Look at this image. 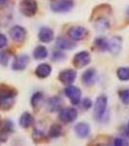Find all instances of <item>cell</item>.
<instances>
[{"label": "cell", "instance_id": "cell-1", "mask_svg": "<svg viewBox=\"0 0 129 146\" xmlns=\"http://www.w3.org/2000/svg\"><path fill=\"white\" fill-rule=\"evenodd\" d=\"M17 91L11 87H0V109L8 111L15 104Z\"/></svg>", "mask_w": 129, "mask_h": 146}, {"label": "cell", "instance_id": "cell-2", "mask_svg": "<svg viewBox=\"0 0 129 146\" xmlns=\"http://www.w3.org/2000/svg\"><path fill=\"white\" fill-rule=\"evenodd\" d=\"M107 105H108V98L106 96L102 95L96 98L94 109H93V117H94L96 121L100 122L104 118L107 111Z\"/></svg>", "mask_w": 129, "mask_h": 146}, {"label": "cell", "instance_id": "cell-3", "mask_svg": "<svg viewBox=\"0 0 129 146\" xmlns=\"http://www.w3.org/2000/svg\"><path fill=\"white\" fill-rule=\"evenodd\" d=\"M50 7L55 13H67L74 7V0H51Z\"/></svg>", "mask_w": 129, "mask_h": 146}, {"label": "cell", "instance_id": "cell-4", "mask_svg": "<svg viewBox=\"0 0 129 146\" xmlns=\"http://www.w3.org/2000/svg\"><path fill=\"white\" fill-rule=\"evenodd\" d=\"M20 11L25 17H33L38 10V3L36 0H22L20 3Z\"/></svg>", "mask_w": 129, "mask_h": 146}, {"label": "cell", "instance_id": "cell-5", "mask_svg": "<svg viewBox=\"0 0 129 146\" xmlns=\"http://www.w3.org/2000/svg\"><path fill=\"white\" fill-rule=\"evenodd\" d=\"M78 117V111L74 107H65L61 108L58 113V118L65 124H71L76 121Z\"/></svg>", "mask_w": 129, "mask_h": 146}, {"label": "cell", "instance_id": "cell-6", "mask_svg": "<svg viewBox=\"0 0 129 146\" xmlns=\"http://www.w3.org/2000/svg\"><path fill=\"white\" fill-rule=\"evenodd\" d=\"M88 33V29L84 27H81V25H73L67 31L69 38L74 40V41H81V40L84 39Z\"/></svg>", "mask_w": 129, "mask_h": 146}, {"label": "cell", "instance_id": "cell-7", "mask_svg": "<svg viewBox=\"0 0 129 146\" xmlns=\"http://www.w3.org/2000/svg\"><path fill=\"white\" fill-rule=\"evenodd\" d=\"M64 94H65V96L69 98L73 105H78L80 103V101H81L82 92L78 87L69 85V86H67L66 88H65Z\"/></svg>", "mask_w": 129, "mask_h": 146}, {"label": "cell", "instance_id": "cell-8", "mask_svg": "<svg viewBox=\"0 0 129 146\" xmlns=\"http://www.w3.org/2000/svg\"><path fill=\"white\" fill-rule=\"evenodd\" d=\"M90 62V55L88 52L82 51L75 55L73 58V64L76 68H84Z\"/></svg>", "mask_w": 129, "mask_h": 146}, {"label": "cell", "instance_id": "cell-9", "mask_svg": "<svg viewBox=\"0 0 129 146\" xmlns=\"http://www.w3.org/2000/svg\"><path fill=\"white\" fill-rule=\"evenodd\" d=\"M77 78V72L74 69H64L58 74V79L63 85H72Z\"/></svg>", "mask_w": 129, "mask_h": 146}, {"label": "cell", "instance_id": "cell-10", "mask_svg": "<svg viewBox=\"0 0 129 146\" xmlns=\"http://www.w3.org/2000/svg\"><path fill=\"white\" fill-rule=\"evenodd\" d=\"M9 35H10L11 39L13 41L20 43V42H23V40L25 39L26 30H25L24 27H20V25H14L9 30Z\"/></svg>", "mask_w": 129, "mask_h": 146}, {"label": "cell", "instance_id": "cell-11", "mask_svg": "<svg viewBox=\"0 0 129 146\" xmlns=\"http://www.w3.org/2000/svg\"><path fill=\"white\" fill-rule=\"evenodd\" d=\"M29 62L30 58L25 54L16 56L13 62V64H12V69L15 70V71H22L27 67Z\"/></svg>", "mask_w": 129, "mask_h": 146}, {"label": "cell", "instance_id": "cell-12", "mask_svg": "<svg viewBox=\"0 0 129 146\" xmlns=\"http://www.w3.org/2000/svg\"><path fill=\"white\" fill-rule=\"evenodd\" d=\"M97 79V73L94 68H88L82 74V83L84 86L90 87L92 86Z\"/></svg>", "mask_w": 129, "mask_h": 146}, {"label": "cell", "instance_id": "cell-13", "mask_svg": "<svg viewBox=\"0 0 129 146\" xmlns=\"http://www.w3.org/2000/svg\"><path fill=\"white\" fill-rule=\"evenodd\" d=\"M14 131V124L11 120L6 119L1 123L0 127V139L2 141H6L10 133Z\"/></svg>", "mask_w": 129, "mask_h": 146}, {"label": "cell", "instance_id": "cell-14", "mask_svg": "<svg viewBox=\"0 0 129 146\" xmlns=\"http://www.w3.org/2000/svg\"><path fill=\"white\" fill-rule=\"evenodd\" d=\"M122 48V39L119 36H114L109 40V51L112 55H118Z\"/></svg>", "mask_w": 129, "mask_h": 146}, {"label": "cell", "instance_id": "cell-15", "mask_svg": "<svg viewBox=\"0 0 129 146\" xmlns=\"http://www.w3.org/2000/svg\"><path fill=\"white\" fill-rule=\"evenodd\" d=\"M55 46L60 50H73L76 47V43L72 39H68L64 36H58L55 40Z\"/></svg>", "mask_w": 129, "mask_h": 146}, {"label": "cell", "instance_id": "cell-16", "mask_svg": "<svg viewBox=\"0 0 129 146\" xmlns=\"http://www.w3.org/2000/svg\"><path fill=\"white\" fill-rule=\"evenodd\" d=\"M63 100L59 96H53L49 98L47 101L46 107L49 112H59V110L62 108Z\"/></svg>", "mask_w": 129, "mask_h": 146}, {"label": "cell", "instance_id": "cell-17", "mask_svg": "<svg viewBox=\"0 0 129 146\" xmlns=\"http://www.w3.org/2000/svg\"><path fill=\"white\" fill-rule=\"evenodd\" d=\"M53 37H55V34H53V30L51 28L47 27H43L40 28L38 33V38L40 42L46 44L51 43L53 40Z\"/></svg>", "mask_w": 129, "mask_h": 146}, {"label": "cell", "instance_id": "cell-18", "mask_svg": "<svg viewBox=\"0 0 129 146\" xmlns=\"http://www.w3.org/2000/svg\"><path fill=\"white\" fill-rule=\"evenodd\" d=\"M74 131L80 138H86L90 133V127L86 122H80L75 126Z\"/></svg>", "mask_w": 129, "mask_h": 146}, {"label": "cell", "instance_id": "cell-19", "mask_svg": "<svg viewBox=\"0 0 129 146\" xmlns=\"http://www.w3.org/2000/svg\"><path fill=\"white\" fill-rule=\"evenodd\" d=\"M51 67L48 63H41L38 66L35 68V74L40 79L47 78L51 75Z\"/></svg>", "mask_w": 129, "mask_h": 146}, {"label": "cell", "instance_id": "cell-20", "mask_svg": "<svg viewBox=\"0 0 129 146\" xmlns=\"http://www.w3.org/2000/svg\"><path fill=\"white\" fill-rule=\"evenodd\" d=\"M34 123V117L31 113L29 112H23L20 117L18 120V124L23 129H28L31 127Z\"/></svg>", "mask_w": 129, "mask_h": 146}, {"label": "cell", "instance_id": "cell-21", "mask_svg": "<svg viewBox=\"0 0 129 146\" xmlns=\"http://www.w3.org/2000/svg\"><path fill=\"white\" fill-rule=\"evenodd\" d=\"M95 29L99 32H103L110 27V22L106 16H98L95 21Z\"/></svg>", "mask_w": 129, "mask_h": 146}, {"label": "cell", "instance_id": "cell-22", "mask_svg": "<svg viewBox=\"0 0 129 146\" xmlns=\"http://www.w3.org/2000/svg\"><path fill=\"white\" fill-rule=\"evenodd\" d=\"M93 46L99 52H107L109 50V40H107L105 37L99 36L94 39Z\"/></svg>", "mask_w": 129, "mask_h": 146}, {"label": "cell", "instance_id": "cell-23", "mask_svg": "<svg viewBox=\"0 0 129 146\" xmlns=\"http://www.w3.org/2000/svg\"><path fill=\"white\" fill-rule=\"evenodd\" d=\"M30 103L35 110H39L44 103V95L41 92H37V93L33 94L31 100H30Z\"/></svg>", "mask_w": 129, "mask_h": 146}, {"label": "cell", "instance_id": "cell-24", "mask_svg": "<svg viewBox=\"0 0 129 146\" xmlns=\"http://www.w3.org/2000/svg\"><path fill=\"white\" fill-rule=\"evenodd\" d=\"M48 50L45 46H37L33 51V56L37 60H45L48 56Z\"/></svg>", "mask_w": 129, "mask_h": 146}, {"label": "cell", "instance_id": "cell-25", "mask_svg": "<svg viewBox=\"0 0 129 146\" xmlns=\"http://www.w3.org/2000/svg\"><path fill=\"white\" fill-rule=\"evenodd\" d=\"M62 133H63V129H62L61 125L53 124L51 126L48 135L51 138H58L59 136L62 135Z\"/></svg>", "mask_w": 129, "mask_h": 146}, {"label": "cell", "instance_id": "cell-26", "mask_svg": "<svg viewBox=\"0 0 129 146\" xmlns=\"http://www.w3.org/2000/svg\"><path fill=\"white\" fill-rule=\"evenodd\" d=\"M116 76L120 81H129V67H119L116 70Z\"/></svg>", "mask_w": 129, "mask_h": 146}, {"label": "cell", "instance_id": "cell-27", "mask_svg": "<svg viewBox=\"0 0 129 146\" xmlns=\"http://www.w3.org/2000/svg\"><path fill=\"white\" fill-rule=\"evenodd\" d=\"M32 138L35 142H40V141H43L46 139V133L43 129L35 128L32 131Z\"/></svg>", "mask_w": 129, "mask_h": 146}, {"label": "cell", "instance_id": "cell-28", "mask_svg": "<svg viewBox=\"0 0 129 146\" xmlns=\"http://www.w3.org/2000/svg\"><path fill=\"white\" fill-rule=\"evenodd\" d=\"M118 98L123 104L129 105V89L119 91L118 92Z\"/></svg>", "mask_w": 129, "mask_h": 146}, {"label": "cell", "instance_id": "cell-29", "mask_svg": "<svg viewBox=\"0 0 129 146\" xmlns=\"http://www.w3.org/2000/svg\"><path fill=\"white\" fill-rule=\"evenodd\" d=\"M65 60V54L63 53L62 50L58 49L51 54V60L53 62H61V60Z\"/></svg>", "mask_w": 129, "mask_h": 146}, {"label": "cell", "instance_id": "cell-30", "mask_svg": "<svg viewBox=\"0 0 129 146\" xmlns=\"http://www.w3.org/2000/svg\"><path fill=\"white\" fill-rule=\"evenodd\" d=\"M113 145L116 146H128L129 142L125 138V136H118L113 140Z\"/></svg>", "mask_w": 129, "mask_h": 146}, {"label": "cell", "instance_id": "cell-31", "mask_svg": "<svg viewBox=\"0 0 129 146\" xmlns=\"http://www.w3.org/2000/svg\"><path fill=\"white\" fill-rule=\"evenodd\" d=\"M8 62H9L8 54L3 51H0V65H2V66H7Z\"/></svg>", "mask_w": 129, "mask_h": 146}, {"label": "cell", "instance_id": "cell-32", "mask_svg": "<svg viewBox=\"0 0 129 146\" xmlns=\"http://www.w3.org/2000/svg\"><path fill=\"white\" fill-rule=\"evenodd\" d=\"M91 106H92V100L88 98H84L83 101H82V107L84 110H88L90 109Z\"/></svg>", "mask_w": 129, "mask_h": 146}, {"label": "cell", "instance_id": "cell-33", "mask_svg": "<svg viewBox=\"0 0 129 146\" xmlns=\"http://www.w3.org/2000/svg\"><path fill=\"white\" fill-rule=\"evenodd\" d=\"M7 42H8L7 37L4 34L0 33V49L5 48V47L7 46Z\"/></svg>", "mask_w": 129, "mask_h": 146}, {"label": "cell", "instance_id": "cell-34", "mask_svg": "<svg viewBox=\"0 0 129 146\" xmlns=\"http://www.w3.org/2000/svg\"><path fill=\"white\" fill-rule=\"evenodd\" d=\"M7 2V0H0V6H2V5H4Z\"/></svg>", "mask_w": 129, "mask_h": 146}, {"label": "cell", "instance_id": "cell-35", "mask_svg": "<svg viewBox=\"0 0 129 146\" xmlns=\"http://www.w3.org/2000/svg\"><path fill=\"white\" fill-rule=\"evenodd\" d=\"M126 14H127V17L129 18V7H128V9H127V11H126Z\"/></svg>", "mask_w": 129, "mask_h": 146}, {"label": "cell", "instance_id": "cell-36", "mask_svg": "<svg viewBox=\"0 0 129 146\" xmlns=\"http://www.w3.org/2000/svg\"><path fill=\"white\" fill-rule=\"evenodd\" d=\"M127 129L129 131V122H128V126H127Z\"/></svg>", "mask_w": 129, "mask_h": 146}]
</instances>
